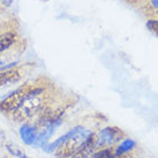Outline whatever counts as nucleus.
I'll return each instance as SVG.
<instances>
[{
    "label": "nucleus",
    "mask_w": 158,
    "mask_h": 158,
    "mask_svg": "<svg viewBox=\"0 0 158 158\" xmlns=\"http://www.w3.org/2000/svg\"><path fill=\"white\" fill-rule=\"evenodd\" d=\"M145 24H147V28L151 32L158 35V20H149V21H147Z\"/></svg>",
    "instance_id": "obj_12"
},
{
    "label": "nucleus",
    "mask_w": 158,
    "mask_h": 158,
    "mask_svg": "<svg viewBox=\"0 0 158 158\" xmlns=\"http://www.w3.org/2000/svg\"><path fill=\"white\" fill-rule=\"evenodd\" d=\"M123 132L118 127H107L102 129L96 135V147L97 148H105L109 145H112L117 141L121 140Z\"/></svg>",
    "instance_id": "obj_4"
},
{
    "label": "nucleus",
    "mask_w": 158,
    "mask_h": 158,
    "mask_svg": "<svg viewBox=\"0 0 158 158\" xmlns=\"http://www.w3.org/2000/svg\"><path fill=\"white\" fill-rule=\"evenodd\" d=\"M18 32L15 30H7L0 34V53L6 52L18 40Z\"/></svg>",
    "instance_id": "obj_8"
},
{
    "label": "nucleus",
    "mask_w": 158,
    "mask_h": 158,
    "mask_svg": "<svg viewBox=\"0 0 158 158\" xmlns=\"http://www.w3.org/2000/svg\"><path fill=\"white\" fill-rule=\"evenodd\" d=\"M0 4L2 5L5 8H9L13 5V0H0Z\"/></svg>",
    "instance_id": "obj_13"
},
{
    "label": "nucleus",
    "mask_w": 158,
    "mask_h": 158,
    "mask_svg": "<svg viewBox=\"0 0 158 158\" xmlns=\"http://www.w3.org/2000/svg\"><path fill=\"white\" fill-rule=\"evenodd\" d=\"M96 135L94 133H90L85 140L80 144L79 149L76 150L72 158H90L91 155L95 152L96 149Z\"/></svg>",
    "instance_id": "obj_5"
},
{
    "label": "nucleus",
    "mask_w": 158,
    "mask_h": 158,
    "mask_svg": "<svg viewBox=\"0 0 158 158\" xmlns=\"http://www.w3.org/2000/svg\"><path fill=\"white\" fill-rule=\"evenodd\" d=\"M46 89L44 87L32 85L29 90L28 97L14 113L9 117L15 121H26L36 117L46 106Z\"/></svg>",
    "instance_id": "obj_1"
},
{
    "label": "nucleus",
    "mask_w": 158,
    "mask_h": 158,
    "mask_svg": "<svg viewBox=\"0 0 158 158\" xmlns=\"http://www.w3.org/2000/svg\"><path fill=\"white\" fill-rule=\"evenodd\" d=\"M22 77V73L15 66L7 70L0 72V88H5L19 82Z\"/></svg>",
    "instance_id": "obj_6"
},
{
    "label": "nucleus",
    "mask_w": 158,
    "mask_h": 158,
    "mask_svg": "<svg viewBox=\"0 0 158 158\" xmlns=\"http://www.w3.org/2000/svg\"><path fill=\"white\" fill-rule=\"evenodd\" d=\"M90 133L91 132H89L80 126L70 129L69 132L67 133V140L54 151L56 156L59 158L72 157L76 152V150L79 149L80 144L85 140V137Z\"/></svg>",
    "instance_id": "obj_2"
},
{
    "label": "nucleus",
    "mask_w": 158,
    "mask_h": 158,
    "mask_svg": "<svg viewBox=\"0 0 158 158\" xmlns=\"http://www.w3.org/2000/svg\"><path fill=\"white\" fill-rule=\"evenodd\" d=\"M6 147V150L8 151L10 155H13L14 157H18V158H29L27 156L24 152H23L22 150L19 148L18 145L15 144H12V143H7V144L5 145Z\"/></svg>",
    "instance_id": "obj_11"
},
{
    "label": "nucleus",
    "mask_w": 158,
    "mask_h": 158,
    "mask_svg": "<svg viewBox=\"0 0 158 158\" xmlns=\"http://www.w3.org/2000/svg\"><path fill=\"white\" fill-rule=\"evenodd\" d=\"M151 5L154 6V8L158 9V0H151Z\"/></svg>",
    "instance_id": "obj_14"
},
{
    "label": "nucleus",
    "mask_w": 158,
    "mask_h": 158,
    "mask_svg": "<svg viewBox=\"0 0 158 158\" xmlns=\"http://www.w3.org/2000/svg\"><path fill=\"white\" fill-rule=\"evenodd\" d=\"M134 147H135V142H134L133 140H131V139H127V140H125L121 144L119 145L118 148H117V150H114L115 156H117L118 158L121 157L123 154H126V152H128L129 150H132Z\"/></svg>",
    "instance_id": "obj_9"
},
{
    "label": "nucleus",
    "mask_w": 158,
    "mask_h": 158,
    "mask_svg": "<svg viewBox=\"0 0 158 158\" xmlns=\"http://www.w3.org/2000/svg\"><path fill=\"white\" fill-rule=\"evenodd\" d=\"M90 158H118L115 156V152L112 148H104V149L98 150L96 152H94Z\"/></svg>",
    "instance_id": "obj_10"
},
{
    "label": "nucleus",
    "mask_w": 158,
    "mask_h": 158,
    "mask_svg": "<svg viewBox=\"0 0 158 158\" xmlns=\"http://www.w3.org/2000/svg\"><path fill=\"white\" fill-rule=\"evenodd\" d=\"M31 87H32L31 84H22L21 87L15 89L13 92H10L8 96L5 97L4 99L0 102V112L8 114V115L14 113L22 105L23 102L26 101Z\"/></svg>",
    "instance_id": "obj_3"
},
{
    "label": "nucleus",
    "mask_w": 158,
    "mask_h": 158,
    "mask_svg": "<svg viewBox=\"0 0 158 158\" xmlns=\"http://www.w3.org/2000/svg\"><path fill=\"white\" fill-rule=\"evenodd\" d=\"M21 140L23 141V143L27 145H32L36 140V136L38 134V129L34 123H23L22 126L19 129Z\"/></svg>",
    "instance_id": "obj_7"
}]
</instances>
